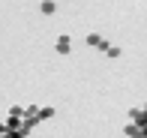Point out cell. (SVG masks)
Listing matches in <instances>:
<instances>
[{"instance_id":"1","label":"cell","mask_w":147,"mask_h":138,"mask_svg":"<svg viewBox=\"0 0 147 138\" xmlns=\"http://www.w3.org/2000/svg\"><path fill=\"white\" fill-rule=\"evenodd\" d=\"M129 138H147V129L144 126H138V123H126V129H123Z\"/></svg>"},{"instance_id":"2","label":"cell","mask_w":147,"mask_h":138,"mask_svg":"<svg viewBox=\"0 0 147 138\" xmlns=\"http://www.w3.org/2000/svg\"><path fill=\"white\" fill-rule=\"evenodd\" d=\"M69 48H72L69 36H57V42H54V51H57V54H69Z\"/></svg>"},{"instance_id":"3","label":"cell","mask_w":147,"mask_h":138,"mask_svg":"<svg viewBox=\"0 0 147 138\" xmlns=\"http://www.w3.org/2000/svg\"><path fill=\"white\" fill-rule=\"evenodd\" d=\"M87 45H90V48H99V51H105V45H108V42H105V39L99 36V33H87Z\"/></svg>"},{"instance_id":"4","label":"cell","mask_w":147,"mask_h":138,"mask_svg":"<svg viewBox=\"0 0 147 138\" xmlns=\"http://www.w3.org/2000/svg\"><path fill=\"white\" fill-rule=\"evenodd\" d=\"M39 12H42V15H54V12H57V3L45 0V3H39Z\"/></svg>"},{"instance_id":"5","label":"cell","mask_w":147,"mask_h":138,"mask_svg":"<svg viewBox=\"0 0 147 138\" xmlns=\"http://www.w3.org/2000/svg\"><path fill=\"white\" fill-rule=\"evenodd\" d=\"M141 117H144L141 108H132V111H129V123H138V126H141Z\"/></svg>"},{"instance_id":"6","label":"cell","mask_w":147,"mask_h":138,"mask_svg":"<svg viewBox=\"0 0 147 138\" xmlns=\"http://www.w3.org/2000/svg\"><path fill=\"white\" fill-rule=\"evenodd\" d=\"M51 117H54V108H51V105L39 108V120H51Z\"/></svg>"},{"instance_id":"7","label":"cell","mask_w":147,"mask_h":138,"mask_svg":"<svg viewBox=\"0 0 147 138\" xmlns=\"http://www.w3.org/2000/svg\"><path fill=\"white\" fill-rule=\"evenodd\" d=\"M105 54H108V57H120V48H117V45H105Z\"/></svg>"},{"instance_id":"8","label":"cell","mask_w":147,"mask_h":138,"mask_svg":"<svg viewBox=\"0 0 147 138\" xmlns=\"http://www.w3.org/2000/svg\"><path fill=\"white\" fill-rule=\"evenodd\" d=\"M0 138H24V132H3Z\"/></svg>"},{"instance_id":"9","label":"cell","mask_w":147,"mask_h":138,"mask_svg":"<svg viewBox=\"0 0 147 138\" xmlns=\"http://www.w3.org/2000/svg\"><path fill=\"white\" fill-rule=\"evenodd\" d=\"M3 132H6V123H0V135H3Z\"/></svg>"}]
</instances>
